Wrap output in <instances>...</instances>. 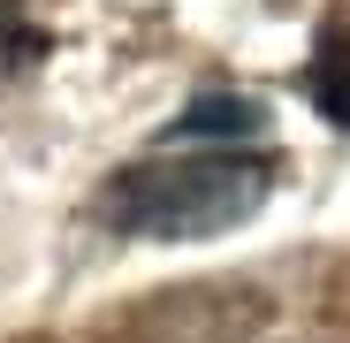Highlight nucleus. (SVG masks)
I'll use <instances>...</instances> for the list:
<instances>
[{"label": "nucleus", "mask_w": 350, "mask_h": 343, "mask_svg": "<svg viewBox=\"0 0 350 343\" xmlns=\"http://www.w3.org/2000/svg\"><path fill=\"white\" fill-rule=\"evenodd\" d=\"M244 130H252V138L267 130V107H252V99H198L183 123H167L175 145H183V138H213V145H221V138H244Z\"/></svg>", "instance_id": "f03ea898"}, {"label": "nucleus", "mask_w": 350, "mask_h": 343, "mask_svg": "<svg viewBox=\"0 0 350 343\" xmlns=\"http://www.w3.org/2000/svg\"><path fill=\"white\" fill-rule=\"evenodd\" d=\"M274 199V160L244 145H167L152 160H130L107 176L99 221L122 237H160V244H198L244 229Z\"/></svg>", "instance_id": "f257e3e1"}]
</instances>
